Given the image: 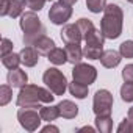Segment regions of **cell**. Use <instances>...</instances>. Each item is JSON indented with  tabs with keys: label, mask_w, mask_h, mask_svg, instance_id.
Masks as SVG:
<instances>
[{
	"label": "cell",
	"mask_w": 133,
	"mask_h": 133,
	"mask_svg": "<svg viewBox=\"0 0 133 133\" xmlns=\"http://www.w3.org/2000/svg\"><path fill=\"white\" fill-rule=\"evenodd\" d=\"M105 39H107V38L103 36L102 30H97L96 27L85 36V42H86L88 45H103Z\"/></svg>",
	"instance_id": "e0dca14e"
},
{
	"label": "cell",
	"mask_w": 133,
	"mask_h": 133,
	"mask_svg": "<svg viewBox=\"0 0 133 133\" xmlns=\"http://www.w3.org/2000/svg\"><path fill=\"white\" fill-rule=\"evenodd\" d=\"M19 25L24 31V44L25 45H35V42L41 36H44V33H45V28L41 24V21H39V17L36 16L35 11L24 13L21 16Z\"/></svg>",
	"instance_id": "3957f363"
},
{
	"label": "cell",
	"mask_w": 133,
	"mask_h": 133,
	"mask_svg": "<svg viewBox=\"0 0 133 133\" xmlns=\"http://www.w3.org/2000/svg\"><path fill=\"white\" fill-rule=\"evenodd\" d=\"M47 2H50V0H47Z\"/></svg>",
	"instance_id": "f35d334b"
},
{
	"label": "cell",
	"mask_w": 133,
	"mask_h": 133,
	"mask_svg": "<svg viewBox=\"0 0 133 133\" xmlns=\"http://www.w3.org/2000/svg\"><path fill=\"white\" fill-rule=\"evenodd\" d=\"M119 53L124 58H133V41H124L119 45Z\"/></svg>",
	"instance_id": "4316f807"
},
{
	"label": "cell",
	"mask_w": 133,
	"mask_h": 133,
	"mask_svg": "<svg viewBox=\"0 0 133 133\" xmlns=\"http://www.w3.org/2000/svg\"><path fill=\"white\" fill-rule=\"evenodd\" d=\"M61 3H64V5H69V6H72V5H75L78 0H59Z\"/></svg>",
	"instance_id": "e575fe53"
},
{
	"label": "cell",
	"mask_w": 133,
	"mask_h": 133,
	"mask_svg": "<svg viewBox=\"0 0 133 133\" xmlns=\"http://www.w3.org/2000/svg\"><path fill=\"white\" fill-rule=\"evenodd\" d=\"M21 58H22V63L27 68H33L39 61V52L36 50L35 45H25L21 50Z\"/></svg>",
	"instance_id": "8fae6325"
},
{
	"label": "cell",
	"mask_w": 133,
	"mask_h": 133,
	"mask_svg": "<svg viewBox=\"0 0 133 133\" xmlns=\"http://www.w3.org/2000/svg\"><path fill=\"white\" fill-rule=\"evenodd\" d=\"M35 47H36V50L41 53V55H49L53 49H55V41L52 39V38H49V36H41L36 42H35Z\"/></svg>",
	"instance_id": "9a60e30c"
},
{
	"label": "cell",
	"mask_w": 133,
	"mask_h": 133,
	"mask_svg": "<svg viewBox=\"0 0 133 133\" xmlns=\"http://www.w3.org/2000/svg\"><path fill=\"white\" fill-rule=\"evenodd\" d=\"M25 6H27V0H11L8 16H11L13 19H14V17L22 16V14H24V8H25Z\"/></svg>",
	"instance_id": "7402d4cb"
},
{
	"label": "cell",
	"mask_w": 133,
	"mask_h": 133,
	"mask_svg": "<svg viewBox=\"0 0 133 133\" xmlns=\"http://www.w3.org/2000/svg\"><path fill=\"white\" fill-rule=\"evenodd\" d=\"M127 2H130V3H133V0H127Z\"/></svg>",
	"instance_id": "74e56055"
},
{
	"label": "cell",
	"mask_w": 133,
	"mask_h": 133,
	"mask_svg": "<svg viewBox=\"0 0 133 133\" xmlns=\"http://www.w3.org/2000/svg\"><path fill=\"white\" fill-rule=\"evenodd\" d=\"M39 113H41L42 121H45V122H53V121H56V119L59 117L58 105H56V107H52V105H49V107H41Z\"/></svg>",
	"instance_id": "ac0fdd59"
},
{
	"label": "cell",
	"mask_w": 133,
	"mask_h": 133,
	"mask_svg": "<svg viewBox=\"0 0 133 133\" xmlns=\"http://www.w3.org/2000/svg\"><path fill=\"white\" fill-rule=\"evenodd\" d=\"M121 99L124 102H133V82H125L121 86Z\"/></svg>",
	"instance_id": "cb8c5ba5"
},
{
	"label": "cell",
	"mask_w": 133,
	"mask_h": 133,
	"mask_svg": "<svg viewBox=\"0 0 133 133\" xmlns=\"http://www.w3.org/2000/svg\"><path fill=\"white\" fill-rule=\"evenodd\" d=\"M127 117L133 121V107H130V108H128V113H127Z\"/></svg>",
	"instance_id": "8d00e7d4"
},
{
	"label": "cell",
	"mask_w": 133,
	"mask_h": 133,
	"mask_svg": "<svg viewBox=\"0 0 133 133\" xmlns=\"http://www.w3.org/2000/svg\"><path fill=\"white\" fill-rule=\"evenodd\" d=\"M121 56L122 55L119 52H116V50H105L102 53V56H100V63H102L103 68L113 69V68H116V66L121 63Z\"/></svg>",
	"instance_id": "5bb4252c"
},
{
	"label": "cell",
	"mask_w": 133,
	"mask_h": 133,
	"mask_svg": "<svg viewBox=\"0 0 133 133\" xmlns=\"http://www.w3.org/2000/svg\"><path fill=\"white\" fill-rule=\"evenodd\" d=\"M92 110H94L96 116L111 114V110H113V94L110 91H107V89H99L94 94Z\"/></svg>",
	"instance_id": "8992f818"
},
{
	"label": "cell",
	"mask_w": 133,
	"mask_h": 133,
	"mask_svg": "<svg viewBox=\"0 0 133 133\" xmlns=\"http://www.w3.org/2000/svg\"><path fill=\"white\" fill-rule=\"evenodd\" d=\"M10 5H11V0H2V5H0V16H8Z\"/></svg>",
	"instance_id": "d6a6232c"
},
{
	"label": "cell",
	"mask_w": 133,
	"mask_h": 133,
	"mask_svg": "<svg viewBox=\"0 0 133 133\" xmlns=\"http://www.w3.org/2000/svg\"><path fill=\"white\" fill-rule=\"evenodd\" d=\"M47 0H27V6L31 11H41L44 8V3Z\"/></svg>",
	"instance_id": "f546056e"
},
{
	"label": "cell",
	"mask_w": 133,
	"mask_h": 133,
	"mask_svg": "<svg viewBox=\"0 0 133 133\" xmlns=\"http://www.w3.org/2000/svg\"><path fill=\"white\" fill-rule=\"evenodd\" d=\"M77 25H78V28H80V31H82V35H83V39H85V36H86L92 28H94V24H92L89 19H85V17L78 19Z\"/></svg>",
	"instance_id": "83f0119b"
},
{
	"label": "cell",
	"mask_w": 133,
	"mask_h": 133,
	"mask_svg": "<svg viewBox=\"0 0 133 133\" xmlns=\"http://www.w3.org/2000/svg\"><path fill=\"white\" fill-rule=\"evenodd\" d=\"M42 80L45 83V86L55 94V96H63L68 89V80H66L64 74L61 71H58L56 68H49L44 75Z\"/></svg>",
	"instance_id": "277c9868"
},
{
	"label": "cell",
	"mask_w": 133,
	"mask_h": 133,
	"mask_svg": "<svg viewBox=\"0 0 133 133\" xmlns=\"http://www.w3.org/2000/svg\"><path fill=\"white\" fill-rule=\"evenodd\" d=\"M117 131H119V133H133V121L128 119V117L124 119V121L119 124Z\"/></svg>",
	"instance_id": "f1b7e54d"
},
{
	"label": "cell",
	"mask_w": 133,
	"mask_h": 133,
	"mask_svg": "<svg viewBox=\"0 0 133 133\" xmlns=\"http://www.w3.org/2000/svg\"><path fill=\"white\" fill-rule=\"evenodd\" d=\"M42 133H49V131H52V133H58L59 130H58V127H55V125H50V122H49V125H45L42 130H41Z\"/></svg>",
	"instance_id": "836d02e7"
},
{
	"label": "cell",
	"mask_w": 133,
	"mask_h": 133,
	"mask_svg": "<svg viewBox=\"0 0 133 133\" xmlns=\"http://www.w3.org/2000/svg\"><path fill=\"white\" fill-rule=\"evenodd\" d=\"M72 16V8L69 5H64L61 2H56L50 6V11H49V19L52 24L55 25H63L66 24Z\"/></svg>",
	"instance_id": "ba28073f"
},
{
	"label": "cell",
	"mask_w": 133,
	"mask_h": 133,
	"mask_svg": "<svg viewBox=\"0 0 133 133\" xmlns=\"http://www.w3.org/2000/svg\"><path fill=\"white\" fill-rule=\"evenodd\" d=\"M77 131H88V133H94V128H92V127H88V125H86V127H82V128H78Z\"/></svg>",
	"instance_id": "d590c367"
},
{
	"label": "cell",
	"mask_w": 133,
	"mask_h": 133,
	"mask_svg": "<svg viewBox=\"0 0 133 133\" xmlns=\"http://www.w3.org/2000/svg\"><path fill=\"white\" fill-rule=\"evenodd\" d=\"M69 92L77 99H85L88 96V85H83L74 80L72 83H69Z\"/></svg>",
	"instance_id": "44dd1931"
},
{
	"label": "cell",
	"mask_w": 133,
	"mask_h": 133,
	"mask_svg": "<svg viewBox=\"0 0 133 133\" xmlns=\"http://www.w3.org/2000/svg\"><path fill=\"white\" fill-rule=\"evenodd\" d=\"M2 63H3V66L8 69V71H11V69H17L19 68V64L22 63V58H21V53L17 55V53H8V55H3L2 56Z\"/></svg>",
	"instance_id": "ffe728a7"
},
{
	"label": "cell",
	"mask_w": 133,
	"mask_h": 133,
	"mask_svg": "<svg viewBox=\"0 0 133 133\" xmlns=\"http://www.w3.org/2000/svg\"><path fill=\"white\" fill-rule=\"evenodd\" d=\"M66 53H68V61L72 64H78L82 63L83 55V49L80 47V42H68L66 44Z\"/></svg>",
	"instance_id": "7c38bea8"
},
{
	"label": "cell",
	"mask_w": 133,
	"mask_h": 133,
	"mask_svg": "<svg viewBox=\"0 0 133 133\" xmlns=\"http://www.w3.org/2000/svg\"><path fill=\"white\" fill-rule=\"evenodd\" d=\"M72 77L75 82H80L83 85H92L97 78V71L94 66L91 64H85V63H78L74 64V69H72Z\"/></svg>",
	"instance_id": "52a82bcc"
},
{
	"label": "cell",
	"mask_w": 133,
	"mask_h": 133,
	"mask_svg": "<svg viewBox=\"0 0 133 133\" xmlns=\"http://www.w3.org/2000/svg\"><path fill=\"white\" fill-rule=\"evenodd\" d=\"M96 127L100 133H110L113 130V119L110 114L107 116H96Z\"/></svg>",
	"instance_id": "d6986e66"
},
{
	"label": "cell",
	"mask_w": 133,
	"mask_h": 133,
	"mask_svg": "<svg viewBox=\"0 0 133 133\" xmlns=\"http://www.w3.org/2000/svg\"><path fill=\"white\" fill-rule=\"evenodd\" d=\"M11 52H13V42L8 38H3L2 39V56L3 55H8Z\"/></svg>",
	"instance_id": "1f68e13d"
},
{
	"label": "cell",
	"mask_w": 133,
	"mask_h": 133,
	"mask_svg": "<svg viewBox=\"0 0 133 133\" xmlns=\"http://www.w3.org/2000/svg\"><path fill=\"white\" fill-rule=\"evenodd\" d=\"M11 97H13V89H11L10 85H2L0 86V105L2 107L8 105Z\"/></svg>",
	"instance_id": "484cf974"
},
{
	"label": "cell",
	"mask_w": 133,
	"mask_h": 133,
	"mask_svg": "<svg viewBox=\"0 0 133 133\" xmlns=\"http://www.w3.org/2000/svg\"><path fill=\"white\" fill-rule=\"evenodd\" d=\"M122 78L124 82H133V64H127L122 69Z\"/></svg>",
	"instance_id": "4dcf8cb0"
},
{
	"label": "cell",
	"mask_w": 133,
	"mask_h": 133,
	"mask_svg": "<svg viewBox=\"0 0 133 133\" xmlns=\"http://www.w3.org/2000/svg\"><path fill=\"white\" fill-rule=\"evenodd\" d=\"M86 6H88V10H89L91 13L97 14V13H100V11L105 10L107 0H86Z\"/></svg>",
	"instance_id": "d4e9b609"
},
{
	"label": "cell",
	"mask_w": 133,
	"mask_h": 133,
	"mask_svg": "<svg viewBox=\"0 0 133 133\" xmlns=\"http://www.w3.org/2000/svg\"><path fill=\"white\" fill-rule=\"evenodd\" d=\"M49 61L55 66H61L64 63H68V53H66V49H59V47H55L49 55H47Z\"/></svg>",
	"instance_id": "2e32d148"
},
{
	"label": "cell",
	"mask_w": 133,
	"mask_h": 133,
	"mask_svg": "<svg viewBox=\"0 0 133 133\" xmlns=\"http://www.w3.org/2000/svg\"><path fill=\"white\" fill-rule=\"evenodd\" d=\"M6 80H8V83H10L11 88H22V86H25L28 83V75H27L25 71H22V69L17 68V69H11L8 72Z\"/></svg>",
	"instance_id": "30bf717a"
},
{
	"label": "cell",
	"mask_w": 133,
	"mask_h": 133,
	"mask_svg": "<svg viewBox=\"0 0 133 133\" xmlns=\"http://www.w3.org/2000/svg\"><path fill=\"white\" fill-rule=\"evenodd\" d=\"M55 99V94L50 89H44L36 85H25L21 88V92L17 94L16 105L17 107H33V108H41L39 102L44 103H52Z\"/></svg>",
	"instance_id": "7a4b0ae2"
},
{
	"label": "cell",
	"mask_w": 133,
	"mask_h": 133,
	"mask_svg": "<svg viewBox=\"0 0 133 133\" xmlns=\"http://www.w3.org/2000/svg\"><path fill=\"white\" fill-rule=\"evenodd\" d=\"M17 121L27 131H35V130L39 128V125L42 122V117H41V113L38 111V108L21 107L19 111H17Z\"/></svg>",
	"instance_id": "5b68a950"
},
{
	"label": "cell",
	"mask_w": 133,
	"mask_h": 133,
	"mask_svg": "<svg viewBox=\"0 0 133 133\" xmlns=\"http://www.w3.org/2000/svg\"><path fill=\"white\" fill-rule=\"evenodd\" d=\"M58 110H59V116L64 119H74L78 114V107L71 100H61L58 103Z\"/></svg>",
	"instance_id": "4fadbf2b"
},
{
	"label": "cell",
	"mask_w": 133,
	"mask_h": 133,
	"mask_svg": "<svg viewBox=\"0 0 133 133\" xmlns=\"http://www.w3.org/2000/svg\"><path fill=\"white\" fill-rule=\"evenodd\" d=\"M124 14L119 5L110 3L103 10V17L100 21V30L107 39H117L122 33Z\"/></svg>",
	"instance_id": "6da1fadb"
},
{
	"label": "cell",
	"mask_w": 133,
	"mask_h": 133,
	"mask_svg": "<svg viewBox=\"0 0 133 133\" xmlns=\"http://www.w3.org/2000/svg\"><path fill=\"white\" fill-rule=\"evenodd\" d=\"M61 39L68 44V42H80L83 39V35L78 28L77 24H69V25H64L61 30Z\"/></svg>",
	"instance_id": "9c48e42d"
},
{
	"label": "cell",
	"mask_w": 133,
	"mask_h": 133,
	"mask_svg": "<svg viewBox=\"0 0 133 133\" xmlns=\"http://www.w3.org/2000/svg\"><path fill=\"white\" fill-rule=\"evenodd\" d=\"M102 53H103V45H88L86 44L83 49V55L89 59H100Z\"/></svg>",
	"instance_id": "603a6c76"
}]
</instances>
